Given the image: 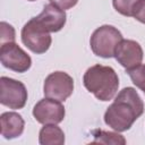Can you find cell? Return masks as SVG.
I'll list each match as a JSON object with an SVG mask.
<instances>
[{
	"label": "cell",
	"mask_w": 145,
	"mask_h": 145,
	"mask_svg": "<svg viewBox=\"0 0 145 145\" xmlns=\"http://www.w3.org/2000/svg\"><path fill=\"white\" fill-rule=\"evenodd\" d=\"M144 103L134 87L122 88L104 113V122L113 130L121 133L130 129L143 114Z\"/></svg>",
	"instance_id": "obj_1"
},
{
	"label": "cell",
	"mask_w": 145,
	"mask_h": 145,
	"mask_svg": "<svg viewBox=\"0 0 145 145\" xmlns=\"http://www.w3.org/2000/svg\"><path fill=\"white\" fill-rule=\"evenodd\" d=\"M83 84L97 100L106 102L114 97L119 87V78L112 67L94 65L89 67L84 76Z\"/></svg>",
	"instance_id": "obj_2"
},
{
	"label": "cell",
	"mask_w": 145,
	"mask_h": 145,
	"mask_svg": "<svg viewBox=\"0 0 145 145\" xmlns=\"http://www.w3.org/2000/svg\"><path fill=\"white\" fill-rule=\"evenodd\" d=\"M121 40L122 34L118 28L111 25H102L93 32L89 45L95 56L108 59L114 57L116 48Z\"/></svg>",
	"instance_id": "obj_3"
},
{
	"label": "cell",
	"mask_w": 145,
	"mask_h": 145,
	"mask_svg": "<svg viewBox=\"0 0 145 145\" xmlns=\"http://www.w3.org/2000/svg\"><path fill=\"white\" fill-rule=\"evenodd\" d=\"M20 35L25 46L36 54L45 53L52 43L50 32H48L35 17L31 18L24 25Z\"/></svg>",
	"instance_id": "obj_4"
},
{
	"label": "cell",
	"mask_w": 145,
	"mask_h": 145,
	"mask_svg": "<svg viewBox=\"0 0 145 145\" xmlns=\"http://www.w3.org/2000/svg\"><path fill=\"white\" fill-rule=\"evenodd\" d=\"M27 101L25 85L14 78L2 76L0 78V103L9 109H23Z\"/></svg>",
	"instance_id": "obj_5"
},
{
	"label": "cell",
	"mask_w": 145,
	"mask_h": 145,
	"mask_svg": "<svg viewBox=\"0 0 145 145\" xmlns=\"http://www.w3.org/2000/svg\"><path fill=\"white\" fill-rule=\"evenodd\" d=\"M74 92V79L65 71H53L44 80L43 93L45 97L66 101Z\"/></svg>",
	"instance_id": "obj_6"
},
{
	"label": "cell",
	"mask_w": 145,
	"mask_h": 145,
	"mask_svg": "<svg viewBox=\"0 0 145 145\" xmlns=\"http://www.w3.org/2000/svg\"><path fill=\"white\" fill-rule=\"evenodd\" d=\"M0 61L3 67L20 74L27 71L32 66L31 57L15 42L1 44Z\"/></svg>",
	"instance_id": "obj_7"
},
{
	"label": "cell",
	"mask_w": 145,
	"mask_h": 145,
	"mask_svg": "<svg viewBox=\"0 0 145 145\" xmlns=\"http://www.w3.org/2000/svg\"><path fill=\"white\" fill-rule=\"evenodd\" d=\"M65 106L61 101L44 97L40 100L33 108V116L40 123H60L65 119Z\"/></svg>",
	"instance_id": "obj_8"
},
{
	"label": "cell",
	"mask_w": 145,
	"mask_h": 145,
	"mask_svg": "<svg viewBox=\"0 0 145 145\" xmlns=\"http://www.w3.org/2000/svg\"><path fill=\"white\" fill-rule=\"evenodd\" d=\"M143 49L140 44L134 40H121L114 51L116 60L126 69H133L142 63Z\"/></svg>",
	"instance_id": "obj_9"
},
{
	"label": "cell",
	"mask_w": 145,
	"mask_h": 145,
	"mask_svg": "<svg viewBox=\"0 0 145 145\" xmlns=\"http://www.w3.org/2000/svg\"><path fill=\"white\" fill-rule=\"evenodd\" d=\"M35 18L48 32L56 33L63 28L67 20V15L63 9L53 3H49L44 6L41 14Z\"/></svg>",
	"instance_id": "obj_10"
},
{
	"label": "cell",
	"mask_w": 145,
	"mask_h": 145,
	"mask_svg": "<svg viewBox=\"0 0 145 145\" xmlns=\"http://www.w3.org/2000/svg\"><path fill=\"white\" fill-rule=\"evenodd\" d=\"M1 135L6 139H14L19 137L25 127V121L23 117L17 112H3L0 116Z\"/></svg>",
	"instance_id": "obj_11"
},
{
	"label": "cell",
	"mask_w": 145,
	"mask_h": 145,
	"mask_svg": "<svg viewBox=\"0 0 145 145\" xmlns=\"http://www.w3.org/2000/svg\"><path fill=\"white\" fill-rule=\"evenodd\" d=\"M39 143L41 145H62L65 144V134L57 123L44 125L39 134Z\"/></svg>",
	"instance_id": "obj_12"
},
{
	"label": "cell",
	"mask_w": 145,
	"mask_h": 145,
	"mask_svg": "<svg viewBox=\"0 0 145 145\" xmlns=\"http://www.w3.org/2000/svg\"><path fill=\"white\" fill-rule=\"evenodd\" d=\"M94 144H126V139L122 135L113 131H104V130H95L93 133Z\"/></svg>",
	"instance_id": "obj_13"
},
{
	"label": "cell",
	"mask_w": 145,
	"mask_h": 145,
	"mask_svg": "<svg viewBox=\"0 0 145 145\" xmlns=\"http://www.w3.org/2000/svg\"><path fill=\"white\" fill-rule=\"evenodd\" d=\"M127 74L134 85L145 93V65H138L135 68L127 70Z\"/></svg>",
	"instance_id": "obj_14"
},
{
	"label": "cell",
	"mask_w": 145,
	"mask_h": 145,
	"mask_svg": "<svg viewBox=\"0 0 145 145\" xmlns=\"http://www.w3.org/2000/svg\"><path fill=\"white\" fill-rule=\"evenodd\" d=\"M139 0H112L113 8L122 16L133 17V10Z\"/></svg>",
	"instance_id": "obj_15"
},
{
	"label": "cell",
	"mask_w": 145,
	"mask_h": 145,
	"mask_svg": "<svg viewBox=\"0 0 145 145\" xmlns=\"http://www.w3.org/2000/svg\"><path fill=\"white\" fill-rule=\"evenodd\" d=\"M0 28H1V37H0L1 44L7 42H15L16 34H15V28L11 25H9L6 22H1Z\"/></svg>",
	"instance_id": "obj_16"
},
{
	"label": "cell",
	"mask_w": 145,
	"mask_h": 145,
	"mask_svg": "<svg viewBox=\"0 0 145 145\" xmlns=\"http://www.w3.org/2000/svg\"><path fill=\"white\" fill-rule=\"evenodd\" d=\"M133 17L136 20L145 24V0H139L136 3L133 10Z\"/></svg>",
	"instance_id": "obj_17"
},
{
	"label": "cell",
	"mask_w": 145,
	"mask_h": 145,
	"mask_svg": "<svg viewBox=\"0 0 145 145\" xmlns=\"http://www.w3.org/2000/svg\"><path fill=\"white\" fill-rule=\"evenodd\" d=\"M51 3L56 5L57 7L63 9V10H67V9H70L72 7H75L78 2V0H50Z\"/></svg>",
	"instance_id": "obj_18"
},
{
	"label": "cell",
	"mask_w": 145,
	"mask_h": 145,
	"mask_svg": "<svg viewBox=\"0 0 145 145\" xmlns=\"http://www.w3.org/2000/svg\"><path fill=\"white\" fill-rule=\"evenodd\" d=\"M28 1H36V0H28Z\"/></svg>",
	"instance_id": "obj_19"
}]
</instances>
